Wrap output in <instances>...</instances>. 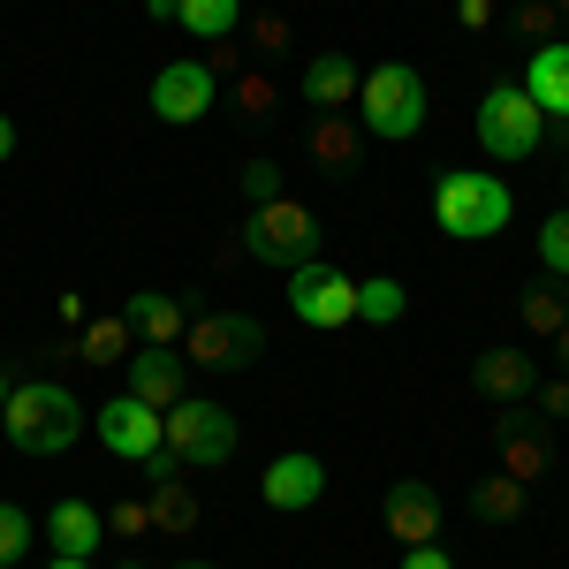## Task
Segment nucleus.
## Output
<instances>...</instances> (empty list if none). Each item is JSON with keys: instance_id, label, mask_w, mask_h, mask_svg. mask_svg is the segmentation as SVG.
<instances>
[{"instance_id": "dca6fc26", "label": "nucleus", "mask_w": 569, "mask_h": 569, "mask_svg": "<svg viewBox=\"0 0 569 569\" xmlns=\"http://www.w3.org/2000/svg\"><path fill=\"white\" fill-rule=\"evenodd\" d=\"M311 168H327V176H350L357 160H365V122H350V114H319L305 137Z\"/></svg>"}, {"instance_id": "f03ea898", "label": "nucleus", "mask_w": 569, "mask_h": 569, "mask_svg": "<svg viewBox=\"0 0 569 569\" xmlns=\"http://www.w3.org/2000/svg\"><path fill=\"white\" fill-rule=\"evenodd\" d=\"M509 213H517L509 182L486 176V168H456L433 190V220H440V236H456V243H493L509 228Z\"/></svg>"}, {"instance_id": "0eeeda50", "label": "nucleus", "mask_w": 569, "mask_h": 569, "mask_svg": "<svg viewBox=\"0 0 569 569\" xmlns=\"http://www.w3.org/2000/svg\"><path fill=\"white\" fill-rule=\"evenodd\" d=\"M266 350V327L251 311H206V319H190V335H182V357L190 365H213V372H236V365H251Z\"/></svg>"}, {"instance_id": "412c9836", "label": "nucleus", "mask_w": 569, "mask_h": 569, "mask_svg": "<svg viewBox=\"0 0 569 569\" xmlns=\"http://www.w3.org/2000/svg\"><path fill=\"white\" fill-rule=\"evenodd\" d=\"M471 509H479V525H525L531 493H525V479H509V471H486L479 493H471Z\"/></svg>"}, {"instance_id": "9d476101", "label": "nucleus", "mask_w": 569, "mask_h": 569, "mask_svg": "<svg viewBox=\"0 0 569 569\" xmlns=\"http://www.w3.org/2000/svg\"><path fill=\"white\" fill-rule=\"evenodd\" d=\"M213 69L206 61H168L160 77H152V114L160 122H176V130H190V122H206L213 114Z\"/></svg>"}, {"instance_id": "e433bc0d", "label": "nucleus", "mask_w": 569, "mask_h": 569, "mask_svg": "<svg viewBox=\"0 0 569 569\" xmlns=\"http://www.w3.org/2000/svg\"><path fill=\"white\" fill-rule=\"evenodd\" d=\"M144 16H160V23H176V16H182V0H144Z\"/></svg>"}, {"instance_id": "473e14b6", "label": "nucleus", "mask_w": 569, "mask_h": 569, "mask_svg": "<svg viewBox=\"0 0 569 569\" xmlns=\"http://www.w3.org/2000/svg\"><path fill=\"white\" fill-rule=\"evenodd\" d=\"M525 39H555V0H525Z\"/></svg>"}, {"instance_id": "1a4fd4ad", "label": "nucleus", "mask_w": 569, "mask_h": 569, "mask_svg": "<svg viewBox=\"0 0 569 569\" xmlns=\"http://www.w3.org/2000/svg\"><path fill=\"white\" fill-rule=\"evenodd\" d=\"M99 440H107V456H122V463H152L160 456V410L152 402H137V395H114V402H99Z\"/></svg>"}, {"instance_id": "393cba45", "label": "nucleus", "mask_w": 569, "mask_h": 569, "mask_svg": "<svg viewBox=\"0 0 569 569\" xmlns=\"http://www.w3.org/2000/svg\"><path fill=\"white\" fill-rule=\"evenodd\" d=\"M517 319H525V335H547V342H555V335L569 327L562 289H547V281H539V289H525V305H517Z\"/></svg>"}, {"instance_id": "b1692460", "label": "nucleus", "mask_w": 569, "mask_h": 569, "mask_svg": "<svg viewBox=\"0 0 569 569\" xmlns=\"http://www.w3.org/2000/svg\"><path fill=\"white\" fill-rule=\"evenodd\" d=\"M77 357H84V365H122V357H130V319H122V311H107V319H84V335H77Z\"/></svg>"}, {"instance_id": "39448f33", "label": "nucleus", "mask_w": 569, "mask_h": 569, "mask_svg": "<svg viewBox=\"0 0 569 569\" xmlns=\"http://www.w3.org/2000/svg\"><path fill=\"white\" fill-rule=\"evenodd\" d=\"M243 251L266 266H305L319 259V213L305 198H273V206H251L243 220Z\"/></svg>"}, {"instance_id": "ea45409f", "label": "nucleus", "mask_w": 569, "mask_h": 569, "mask_svg": "<svg viewBox=\"0 0 569 569\" xmlns=\"http://www.w3.org/2000/svg\"><path fill=\"white\" fill-rule=\"evenodd\" d=\"M555 23H569V0H555Z\"/></svg>"}, {"instance_id": "a19ab883", "label": "nucleus", "mask_w": 569, "mask_h": 569, "mask_svg": "<svg viewBox=\"0 0 569 569\" xmlns=\"http://www.w3.org/2000/svg\"><path fill=\"white\" fill-rule=\"evenodd\" d=\"M555 342H562V357H569V327H562V335H555Z\"/></svg>"}, {"instance_id": "ddd939ff", "label": "nucleus", "mask_w": 569, "mask_h": 569, "mask_svg": "<svg viewBox=\"0 0 569 569\" xmlns=\"http://www.w3.org/2000/svg\"><path fill=\"white\" fill-rule=\"evenodd\" d=\"M471 388H479L486 402H509V410H517V402H531V388H539V380H531V357L525 350H479Z\"/></svg>"}, {"instance_id": "72a5a7b5", "label": "nucleus", "mask_w": 569, "mask_h": 569, "mask_svg": "<svg viewBox=\"0 0 569 569\" xmlns=\"http://www.w3.org/2000/svg\"><path fill=\"white\" fill-rule=\"evenodd\" d=\"M531 402H539V418H569V380H555V388H531Z\"/></svg>"}, {"instance_id": "a211bd4d", "label": "nucleus", "mask_w": 569, "mask_h": 569, "mask_svg": "<svg viewBox=\"0 0 569 569\" xmlns=\"http://www.w3.org/2000/svg\"><path fill=\"white\" fill-rule=\"evenodd\" d=\"M46 539H53V555H77V562H91V547L107 539V517H99L91 501H53Z\"/></svg>"}, {"instance_id": "9b49d317", "label": "nucleus", "mask_w": 569, "mask_h": 569, "mask_svg": "<svg viewBox=\"0 0 569 569\" xmlns=\"http://www.w3.org/2000/svg\"><path fill=\"white\" fill-rule=\"evenodd\" d=\"M380 517H388V531L402 539V547H426V539L440 531V493H433L426 479H395Z\"/></svg>"}, {"instance_id": "423d86ee", "label": "nucleus", "mask_w": 569, "mask_h": 569, "mask_svg": "<svg viewBox=\"0 0 569 569\" xmlns=\"http://www.w3.org/2000/svg\"><path fill=\"white\" fill-rule=\"evenodd\" d=\"M539 137H547V114L531 107L525 84H493L479 107V144L493 160H531L539 152Z\"/></svg>"}, {"instance_id": "37998d69", "label": "nucleus", "mask_w": 569, "mask_h": 569, "mask_svg": "<svg viewBox=\"0 0 569 569\" xmlns=\"http://www.w3.org/2000/svg\"><path fill=\"white\" fill-rule=\"evenodd\" d=\"M0 410H8V380H0Z\"/></svg>"}, {"instance_id": "79ce46f5", "label": "nucleus", "mask_w": 569, "mask_h": 569, "mask_svg": "<svg viewBox=\"0 0 569 569\" xmlns=\"http://www.w3.org/2000/svg\"><path fill=\"white\" fill-rule=\"evenodd\" d=\"M176 569H213V562H176Z\"/></svg>"}, {"instance_id": "a878e982", "label": "nucleus", "mask_w": 569, "mask_h": 569, "mask_svg": "<svg viewBox=\"0 0 569 569\" xmlns=\"http://www.w3.org/2000/svg\"><path fill=\"white\" fill-rule=\"evenodd\" d=\"M357 319H372V327H395L402 319V281H357Z\"/></svg>"}, {"instance_id": "c85d7f7f", "label": "nucleus", "mask_w": 569, "mask_h": 569, "mask_svg": "<svg viewBox=\"0 0 569 569\" xmlns=\"http://www.w3.org/2000/svg\"><path fill=\"white\" fill-rule=\"evenodd\" d=\"M539 266L569 281V213H547V228H539Z\"/></svg>"}, {"instance_id": "c9c22d12", "label": "nucleus", "mask_w": 569, "mask_h": 569, "mask_svg": "<svg viewBox=\"0 0 569 569\" xmlns=\"http://www.w3.org/2000/svg\"><path fill=\"white\" fill-rule=\"evenodd\" d=\"M456 23H463V31H486V23H493V0H456Z\"/></svg>"}, {"instance_id": "7c9ffc66", "label": "nucleus", "mask_w": 569, "mask_h": 569, "mask_svg": "<svg viewBox=\"0 0 569 569\" xmlns=\"http://www.w3.org/2000/svg\"><path fill=\"white\" fill-rule=\"evenodd\" d=\"M107 531H114V539H152V509H144V501H114V509H107Z\"/></svg>"}, {"instance_id": "6e6552de", "label": "nucleus", "mask_w": 569, "mask_h": 569, "mask_svg": "<svg viewBox=\"0 0 569 569\" xmlns=\"http://www.w3.org/2000/svg\"><path fill=\"white\" fill-rule=\"evenodd\" d=\"M289 311L305 319V327H350L357 319V281L350 273H335V266H289Z\"/></svg>"}, {"instance_id": "4c0bfd02", "label": "nucleus", "mask_w": 569, "mask_h": 569, "mask_svg": "<svg viewBox=\"0 0 569 569\" xmlns=\"http://www.w3.org/2000/svg\"><path fill=\"white\" fill-rule=\"evenodd\" d=\"M8 152H16V122L0 114V160H8Z\"/></svg>"}, {"instance_id": "20e7f679", "label": "nucleus", "mask_w": 569, "mask_h": 569, "mask_svg": "<svg viewBox=\"0 0 569 569\" xmlns=\"http://www.w3.org/2000/svg\"><path fill=\"white\" fill-rule=\"evenodd\" d=\"M160 448L176 456V463H228L236 456V418L220 410V402H206V395H182L176 410H160Z\"/></svg>"}, {"instance_id": "2f4dec72", "label": "nucleus", "mask_w": 569, "mask_h": 569, "mask_svg": "<svg viewBox=\"0 0 569 569\" xmlns=\"http://www.w3.org/2000/svg\"><path fill=\"white\" fill-rule=\"evenodd\" d=\"M251 39H259V53H289V46H297V23H289V16H259Z\"/></svg>"}, {"instance_id": "4468645a", "label": "nucleus", "mask_w": 569, "mask_h": 569, "mask_svg": "<svg viewBox=\"0 0 569 569\" xmlns=\"http://www.w3.org/2000/svg\"><path fill=\"white\" fill-rule=\"evenodd\" d=\"M130 395L152 402V410H176L182 402V350H130Z\"/></svg>"}, {"instance_id": "4be33fe9", "label": "nucleus", "mask_w": 569, "mask_h": 569, "mask_svg": "<svg viewBox=\"0 0 569 569\" xmlns=\"http://www.w3.org/2000/svg\"><path fill=\"white\" fill-rule=\"evenodd\" d=\"M176 23L190 31V39L220 46V39H236V31H243V0H182Z\"/></svg>"}, {"instance_id": "7ed1b4c3", "label": "nucleus", "mask_w": 569, "mask_h": 569, "mask_svg": "<svg viewBox=\"0 0 569 569\" xmlns=\"http://www.w3.org/2000/svg\"><path fill=\"white\" fill-rule=\"evenodd\" d=\"M357 107H365V137H418L426 130V77L410 61H380L365 84H357Z\"/></svg>"}, {"instance_id": "bb28decb", "label": "nucleus", "mask_w": 569, "mask_h": 569, "mask_svg": "<svg viewBox=\"0 0 569 569\" xmlns=\"http://www.w3.org/2000/svg\"><path fill=\"white\" fill-rule=\"evenodd\" d=\"M243 206H273V198H289L281 190V160H243Z\"/></svg>"}, {"instance_id": "c03bdc74", "label": "nucleus", "mask_w": 569, "mask_h": 569, "mask_svg": "<svg viewBox=\"0 0 569 569\" xmlns=\"http://www.w3.org/2000/svg\"><path fill=\"white\" fill-rule=\"evenodd\" d=\"M122 569H137V562H122Z\"/></svg>"}, {"instance_id": "5701e85b", "label": "nucleus", "mask_w": 569, "mask_h": 569, "mask_svg": "<svg viewBox=\"0 0 569 569\" xmlns=\"http://www.w3.org/2000/svg\"><path fill=\"white\" fill-rule=\"evenodd\" d=\"M144 509H152V531H198V501H190V486H182L176 471H160V479H152Z\"/></svg>"}, {"instance_id": "c756f323", "label": "nucleus", "mask_w": 569, "mask_h": 569, "mask_svg": "<svg viewBox=\"0 0 569 569\" xmlns=\"http://www.w3.org/2000/svg\"><path fill=\"white\" fill-rule=\"evenodd\" d=\"M236 107H243L251 122H266V114H273V77H259V69H243V77H236Z\"/></svg>"}, {"instance_id": "58836bf2", "label": "nucleus", "mask_w": 569, "mask_h": 569, "mask_svg": "<svg viewBox=\"0 0 569 569\" xmlns=\"http://www.w3.org/2000/svg\"><path fill=\"white\" fill-rule=\"evenodd\" d=\"M53 569H91V562H77V555H53Z\"/></svg>"}, {"instance_id": "f704fd0d", "label": "nucleus", "mask_w": 569, "mask_h": 569, "mask_svg": "<svg viewBox=\"0 0 569 569\" xmlns=\"http://www.w3.org/2000/svg\"><path fill=\"white\" fill-rule=\"evenodd\" d=\"M402 569H456V562H448L433 539H426V547H402Z\"/></svg>"}, {"instance_id": "cd10ccee", "label": "nucleus", "mask_w": 569, "mask_h": 569, "mask_svg": "<svg viewBox=\"0 0 569 569\" xmlns=\"http://www.w3.org/2000/svg\"><path fill=\"white\" fill-rule=\"evenodd\" d=\"M31 539H39V531H31V517H23L16 501H0V569L23 562V555H31Z\"/></svg>"}, {"instance_id": "f8f14e48", "label": "nucleus", "mask_w": 569, "mask_h": 569, "mask_svg": "<svg viewBox=\"0 0 569 569\" xmlns=\"http://www.w3.org/2000/svg\"><path fill=\"white\" fill-rule=\"evenodd\" d=\"M259 493L273 501V509L297 517V509H311V501L327 493V463H319V456H273L266 479H259Z\"/></svg>"}, {"instance_id": "f3484780", "label": "nucleus", "mask_w": 569, "mask_h": 569, "mask_svg": "<svg viewBox=\"0 0 569 569\" xmlns=\"http://www.w3.org/2000/svg\"><path fill=\"white\" fill-rule=\"evenodd\" d=\"M122 319H130L137 342H152V350H176L182 335H190V327H182V305L168 289H137L130 305H122Z\"/></svg>"}, {"instance_id": "f257e3e1", "label": "nucleus", "mask_w": 569, "mask_h": 569, "mask_svg": "<svg viewBox=\"0 0 569 569\" xmlns=\"http://www.w3.org/2000/svg\"><path fill=\"white\" fill-rule=\"evenodd\" d=\"M0 426H8V440L23 456H61V448H77V433H84V410H77V395L61 388V380H23V388H8Z\"/></svg>"}, {"instance_id": "aec40b11", "label": "nucleus", "mask_w": 569, "mask_h": 569, "mask_svg": "<svg viewBox=\"0 0 569 569\" xmlns=\"http://www.w3.org/2000/svg\"><path fill=\"white\" fill-rule=\"evenodd\" d=\"M547 463H555V448H547V426H525V418H509L501 426V471L509 479H547Z\"/></svg>"}, {"instance_id": "6ab92c4d", "label": "nucleus", "mask_w": 569, "mask_h": 569, "mask_svg": "<svg viewBox=\"0 0 569 569\" xmlns=\"http://www.w3.org/2000/svg\"><path fill=\"white\" fill-rule=\"evenodd\" d=\"M357 84H365V77H357L350 53H319V61L305 69V99L319 107V114H342V107L357 99Z\"/></svg>"}, {"instance_id": "2eb2a0df", "label": "nucleus", "mask_w": 569, "mask_h": 569, "mask_svg": "<svg viewBox=\"0 0 569 569\" xmlns=\"http://www.w3.org/2000/svg\"><path fill=\"white\" fill-rule=\"evenodd\" d=\"M525 91H531V107H539L547 122H569V46L562 39H547L539 53H531Z\"/></svg>"}]
</instances>
